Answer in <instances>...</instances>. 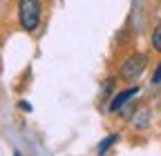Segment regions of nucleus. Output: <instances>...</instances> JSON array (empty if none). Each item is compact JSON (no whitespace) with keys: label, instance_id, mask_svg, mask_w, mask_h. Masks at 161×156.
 <instances>
[{"label":"nucleus","instance_id":"2","mask_svg":"<svg viewBox=\"0 0 161 156\" xmlns=\"http://www.w3.org/2000/svg\"><path fill=\"white\" fill-rule=\"evenodd\" d=\"M148 67V56L143 51H134L130 54L119 67V78L121 81H136V78L146 71Z\"/></svg>","mask_w":161,"mask_h":156},{"label":"nucleus","instance_id":"1","mask_svg":"<svg viewBox=\"0 0 161 156\" xmlns=\"http://www.w3.org/2000/svg\"><path fill=\"white\" fill-rule=\"evenodd\" d=\"M43 20V0H18V23L27 34L38 31Z\"/></svg>","mask_w":161,"mask_h":156},{"label":"nucleus","instance_id":"5","mask_svg":"<svg viewBox=\"0 0 161 156\" xmlns=\"http://www.w3.org/2000/svg\"><path fill=\"white\" fill-rule=\"evenodd\" d=\"M116 141H119V134H110V136H105V138L98 143L96 154H98V156H105V154H108V149H110V147H112Z\"/></svg>","mask_w":161,"mask_h":156},{"label":"nucleus","instance_id":"9","mask_svg":"<svg viewBox=\"0 0 161 156\" xmlns=\"http://www.w3.org/2000/svg\"><path fill=\"white\" fill-rule=\"evenodd\" d=\"M14 156H20V152H14Z\"/></svg>","mask_w":161,"mask_h":156},{"label":"nucleus","instance_id":"6","mask_svg":"<svg viewBox=\"0 0 161 156\" xmlns=\"http://www.w3.org/2000/svg\"><path fill=\"white\" fill-rule=\"evenodd\" d=\"M150 45L154 51H161V23L152 29V36H150Z\"/></svg>","mask_w":161,"mask_h":156},{"label":"nucleus","instance_id":"4","mask_svg":"<svg viewBox=\"0 0 161 156\" xmlns=\"http://www.w3.org/2000/svg\"><path fill=\"white\" fill-rule=\"evenodd\" d=\"M150 109L148 107H141L134 116H132V121H130V125H132V129H136V132H143V129H148L150 127Z\"/></svg>","mask_w":161,"mask_h":156},{"label":"nucleus","instance_id":"7","mask_svg":"<svg viewBox=\"0 0 161 156\" xmlns=\"http://www.w3.org/2000/svg\"><path fill=\"white\" fill-rule=\"evenodd\" d=\"M152 83H154V85L161 83V60H159V65H157V69H154V74H152Z\"/></svg>","mask_w":161,"mask_h":156},{"label":"nucleus","instance_id":"3","mask_svg":"<svg viewBox=\"0 0 161 156\" xmlns=\"http://www.w3.org/2000/svg\"><path fill=\"white\" fill-rule=\"evenodd\" d=\"M139 89H141L139 85H130V87H125V89L116 91V94H114V98L110 101V107H108V109H110V114H119V112L123 109V107L134 98V96L139 94Z\"/></svg>","mask_w":161,"mask_h":156},{"label":"nucleus","instance_id":"8","mask_svg":"<svg viewBox=\"0 0 161 156\" xmlns=\"http://www.w3.org/2000/svg\"><path fill=\"white\" fill-rule=\"evenodd\" d=\"M18 105H20V109H25V112H31V105H29L27 101H20Z\"/></svg>","mask_w":161,"mask_h":156}]
</instances>
